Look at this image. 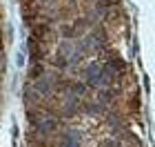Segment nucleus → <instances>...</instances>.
<instances>
[{
    "mask_svg": "<svg viewBox=\"0 0 155 147\" xmlns=\"http://www.w3.org/2000/svg\"><path fill=\"white\" fill-rule=\"evenodd\" d=\"M122 147H140V143H137V138H133V136H124L122 138V143H120Z\"/></svg>",
    "mask_w": 155,
    "mask_h": 147,
    "instance_id": "nucleus-3",
    "label": "nucleus"
},
{
    "mask_svg": "<svg viewBox=\"0 0 155 147\" xmlns=\"http://www.w3.org/2000/svg\"><path fill=\"white\" fill-rule=\"evenodd\" d=\"M60 33H62V36H67V38H73L78 31H75L73 25H62V27H60Z\"/></svg>",
    "mask_w": 155,
    "mask_h": 147,
    "instance_id": "nucleus-2",
    "label": "nucleus"
},
{
    "mask_svg": "<svg viewBox=\"0 0 155 147\" xmlns=\"http://www.w3.org/2000/svg\"><path fill=\"white\" fill-rule=\"evenodd\" d=\"M36 89L40 94H45V96H51L53 94V89H55V76L51 74H42L38 82H36Z\"/></svg>",
    "mask_w": 155,
    "mask_h": 147,
    "instance_id": "nucleus-1",
    "label": "nucleus"
}]
</instances>
